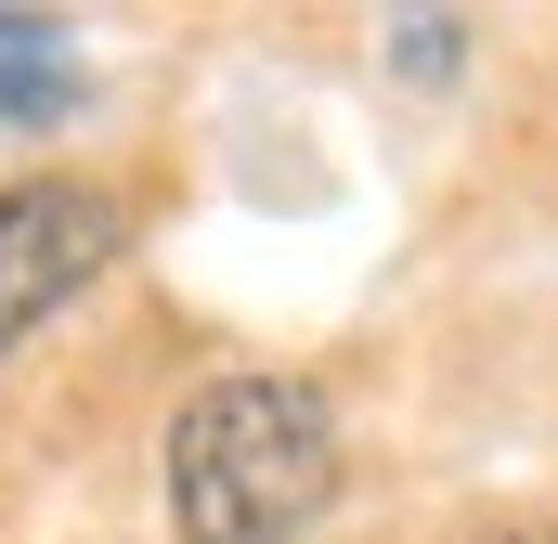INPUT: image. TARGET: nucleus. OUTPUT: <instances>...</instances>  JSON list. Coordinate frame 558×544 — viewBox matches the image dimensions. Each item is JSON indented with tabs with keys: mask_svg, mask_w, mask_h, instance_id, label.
<instances>
[{
	"mask_svg": "<svg viewBox=\"0 0 558 544\" xmlns=\"http://www.w3.org/2000/svg\"><path fill=\"white\" fill-rule=\"evenodd\" d=\"M338 506V415L299 376H221L169 428V532L182 544H299Z\"/></svg>",
	"mask_w": 558,
	"mask_h": 544,
	"instance_id": "nucleus-1",
	"label": "nucleus"
},
{
	"mask_svg": "<svg viewBox=\"0 0 558 544\" xmlns=\"http://www.w3.org/2000/svg\"><path fill=\"white\" fill-rule=\"evenodd\" d=\"M105 247H118V195L105 182H13L0 195V350L39 311H65L105 272Z\"/></svg>",
	"mask_w": 558,
	"mask_h": 544,
	"instance_id": "nucleus-2",
	"label": "nucleus"
},
{
	"mask_svg": "<svg viewBox=\"0 0 558 544\" xmlns=\"http://www.w3.org/2000/svg\"><path fill=\"white\" fill-rule=\"evenodd\" d=\"M78 104V52L52 13H0V131H39Z\"/></svg>",
	"mask_w": 558,
	"mask_h": 544,
	"instance_id": "nucleus-3",
	"label": "nucleus"
}]
</instances>
